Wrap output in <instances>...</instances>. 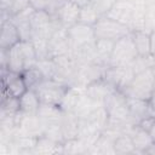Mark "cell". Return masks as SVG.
<instances>
[{
    "instance_id": "obj_32",
    "label": "cell",
    "mask_w": 155,
    "mask_h": 155,
    "mask_svg": "<svg viewBox=\"0 0 155 155\" xmlns=\"http://www.w3.org/2000/svg\"><path fill=\"white\" fill-rule=\"evenodd\" d=\"M99 17H101V15L97 12V10L91 4H88V5L84 6V7H81L79 22L88 24V25H94L96 22L99 19Z\"/></svg>"
},
{
    "instance_id": "obj_16",
    "label": "cell",
    "mask_w": 155,
    "mask_h": 155,
    "mask_svg": "<svg viewBox=\"0 0 155 155\" xmlns=\"http://www.w3.org/2000/svg\"><path fill=\"white\" fill-rule=\"evenodd\" d=\"M21 40L18 29L11 21L0 23V48H11Z\"/></svg>"
},
{
    "instance_id": "obj_3",
    "label": "cell",
    "mask_w": 155,
    "mask_h": 155,
    "mask_svg": "<svg viewBox=\"0 0 155 155\" xmlns=\"http://www.w3.org/2000/svg\"><path fill=\"white\" fill-rule=\"evenodd\" d=\"M96 39H105L111 41H117L119 39L131 34V29L115 19H111L108 16H101L99 19L93 25Z\"/></svg>"
},
{
    "instance_id": "obj_34",
    "label": "cell",
    "mask_w": 155,
    "mask_h": 155,
    "mask_svg": "<svg viewBox=\"0 0 155 155\" xmlns=\"http://www.w3.org/2000/svg\"><path fill=\"white\" fill-rule=\"evenodd\" d=\"M145 31L151 33L155 30V0H150L145 15Z\"/></svg>"
},
{
    "instance_id": "obj_25",
    "label": "cell",
    "mask_w": 155,
    "mask_h": 155,
    "mask_svg": "<svg viewBox=\"0 0 155 155\" xmlns=\"http://www.w3.org/2000/svg\"><path fill=\"white\" fill-rule=\"evenodd\" d=\"M115 41L111 40H105V39H96V54H97V61L104 65H109V61L113 53Z\"/></svg>"
},
{
    "instance_id": "obj_4",
    "label": "cell",
    "mask_w": 155,
    "mask_h": 155,
    "mask_svg": "<svg viewBox=\"0 0 155 155\" xmlns=\"http://www.w3.org/2000/svg\"><path fill=\"white\" fill-rule=\"evenodd\" d=\"M138 57V52L136 50L132 34H128L114 44L113 53L109 61L110 67H125L130 65Z\"/></svg>"
},
{
    "instance_id": "obj_6",
    "label": "cell",
    "mask_w": 155,
    "mask_h": 155,
    "mask_svg": "<svg viewBox=\"0 0 155 155\" xmlns=\"http://www.w3.org/2000/svg\"><path fill=\"white\" fill-rule=\"evenodd\" d=\"M103 105L105 107V109L109 114V117L131 122V120H130V108H128V97L122 91L115 90L105 99Z\"/></svg>"
},
{
    "instance_id": "obj_2",
    "label": "cell",
    "mask_w": 155,
    "mask_h": 155,
    "mask_svg": "<svg viewBox=\"0 0 155 155\" xmlns=\"http://www.w3.org/2000/svg\"><path fill=\"white\" fill-rule=\"evenodd\" d=\"M155 88V69L149 68L134 74L130 85L124 90L128 98H139L150 101Z\"/></svg>"
},
{
    "instance_id": "obj_20",
    "label": "cell",
    "mask_w": 155,
    "mask_h": 155,
    "mask_svg": "<svg viewBox=\"0 0 155 155\" xmlns=\"http://www.w3.org/2000/svg\"><path fill=\"white\" fill-rule=\"evenodd\" d=\"M52 154H63L62 144L45 136L38 137V140L33 149V155H52Z\"/></svg>"
},
{
    "instance_id": "obj_21",
    "label": "cell",
    "mask_w": 155,
    "mask_h": 155,
    "mask_svg": "<svg viewBox=\"0 0 155 155\" xmlns=\"http://www.w3.org/2000/svg\"><path fill=\"white\" fill-rule=\"evenodd\" d=\"M132 39L138 52V56L148 57L154 56L151 52V41H150V33L145 30H136L132 31Z\"/></svg>"
},
{
    "instance_id": "obj_41",
    "label": "cell",
    "mask_w": 155,
    "mask_h": 155,
    "mask_svg": "<svg viewBox=\"0 0 155 155\" xmlns=\"http://www.w3.org/2000/svg\"><path fill=\"white\" fill-rule=\"evenodd\" d=\"M149 133H150L153 140L155 142V120H154V122L151 124V126H150V128H149Z\"/></svg>"
},
{
    "instance_id": "obj_9",
    "label": "cell",
    "mask_w": 155,
    "mask_h": 155,
    "mask_svg": "<svg viewBox=\"0 0 155 155\" xmlns=\"http://www.w3.org/2000/svg\"><path fill=\"white\" fill-rule=\"evenodd\" d=\"M48 53L50 58L71 53V46L65 28L58 29L51 35V38L48 39Z\"/></svg>"
},
{
    "instance_id": "obj_42",
    "label": "cell",
    "mask_w": 155,
    "mask_h": 155,
    "mask_svg": "<svg viewBox=\"0 0 155 155\" xmlns=\"http://www.w3.org/2000/svg\"><path fill=\"white\" fill-rule=\"evenodd\" d=\"M150 105H151V109H153V113L155 115V88H154V92H153V96L150 98Z\"/></svg>"
},
{
    "instance_id": "obj_12",
    "label": "cell",
    "mask_w": 155,
    "mask_h": 155,
    "mask_svg": "<svg viewBox=\"0 0 155 155\" xmlns=\"http://www.w3.org/2000/svg\"><path fill=\"white\" fill-rule=\"evenodd\" d=\"M34 8L30 6L28 8H25L24 11L15 15L11 17V22L16 25V28L18 29L21 40L24 41H30L31 36H33V29H31V16L34 13Z\"/></svg>"
},
{
    "instance_id": "obj_27",
    "label": "cell",
    "mask_w": 155,
    "mask_h": 155,
    "mask_svg": "<svg viewBox=\"0 0 155 155\" xmlns=\"http://www.w3.org/2000/svg\"><path fill=\"white\" fill-rule=\"evenodd\" d=\"M114 151L120 155L136 154V148L130 133H122L114 140Z\"/></svg>"
},
{
    "instance_id": "obj_28",
    "label": "cell",
    "mask_w": 155,
    "mask_h": 155,
    "mask_svg": "<svg viewBox=\"0 0 155 155\" xmlns=\"http://www.w3.org/2000/svg\"><path fill=\"white\" fill-rule=\"evenodd\" d=\"M21 111L19 108V98L8 94L7 92L2 91L1 94V104H0V114H10L15 115Z\"/></svg>"
},
{
    "instance_id": "obj_35",
    "label": "cell",
    "mask_w": 155,
    "mask_h": 155,
    "mask_svg": "<svg viewBox=\"0 0 155 155\" xmlns=\"http://www.w3.org/2000/svg\"><path fill=\"white\" fill-rule=\"evenodd\" d=\"M115 1L116 0H91V5L97 10L101 16H104L115 4Z\"/></svg>"
},
{
    "instance_id": "obj_24",
    "label": "cell",
    "mask_w": 155,
    "mask_h": 155,
    "mask_svg": "<svg viewBox=\"0 0 155 155\" xmlns=\"http://www.w3.org/2000/svg\"><path fill=\"white\" fill-rule=\"evenodd\" d=\"M114 140H115L114 137L102 132L99 138L96 140V143L91 148L90 154H99V155L115 154V151H114Z\"/></svg>"
},
{
    "instance_id": "obj_38",
    "label": "cell",
    "mask_w": 155,
    "mask_h": 155,
    "mask_svg": "<svg viewBox=\"0 0 155 155\" xmlns=\"http://www.w3.org/2000/svg\"><path fill=\"white\" fill-rule=\"evenodd\" d=\"M70 1L76 4L79 7H84V6L88 5V4H91V0H70Z\"/></svg>"
},
{
    "instance_id": "obj_1",
    "label": "cell",
    "mask_w": 155,
    "mask_h": 155,
    "mask_svg": "<svg viewBox=\"0 0 155 155\" xmlns=\"http://www.w3.org/2000/svg\"><path fill=\"white\" fill-rule=\"evenodd\" d=\"M8 63L7 69L22 74L24 70L35 67L38 57L31 41H19L17 45L7 48Z\"/></svg>"
},
{
    "instance_id": "obj_29",
    "label": "cell",
    "mask_w": 155,
    "mask_h": 155,
    "mask_svg": "<svg viewBox=\"0 0 155 155\" xmlns=\"http://www.w3.org/2000/svg\"><path fill=\"white\" fill-rule=\"evenodd\" d=\"M62 149H63V154H68V155H85V154H88V150H87L86 145L79 138H73V139L64 140L62 143Z\"/></svg>"
},
{
    "instance_id": "obj_19",
    "label": "cell",
    "mask_w": 155,
    "mask_h": 155,
    "mask_svg": "<svg viewBox=\"0 0 155 155\" xmlns=\"http://www.w3.org/2000/svg\"><path fill=\"white\" fill-rule=\"evenodd\" d=\"M79 125H80V119L73 111H64L63 113V116L61 120V127H62L64 140L78 138Z\"/></svg>"
},
{
    "instance_id": "obj_17",
    "label": "cell",
    "mask_w": 155,
    "mask_h": 155,
    "mask_svg": "<svg viewBox=\"0 0 155 155\" xmlns=\"http://www.w3.org/2000/svg\"><path fill=\"white\" fill-rule=\"evenodd\" d=\"M128 133H130V136L133 140V144H134V148H136V154H144L147 148L150 144L154 143L149 131L144 130L139 125L132 126V128L130 130Z\"/></svg>"
},
{
    "instance_id": "obj_31",
    "label": "cell",
    "mask_w": 155,
    "mask_h": 155,
    "mask_svg": "<svg viewBox=\"0 0 155 155\" xmlns=\"http://www.w3.org/2000/svg\"><path fill=\"white\" fill-rule=\"evenodd\" d=\"M44 133L42 136L57 142V143H63L64 142V137H63V132H62V127H61V122H52V124H44Z\"/></svg>"
},
{
    "instance_id": "obj_8",
    "label": "cell",
    "mask_w": 155,
    "mask_h": 155,
    "mask_svg": "<svg viewBox=\"0 0 155 155\" xmlns=\"http://www.w3.org/2000/svg\"><path fill=\"white\" fill-rule=\"evenodd\" d=\"M133 76H134V71L132 70L131 65H125V67H110V65H108L103 78L115 90L124 92V90L132 81Z\"/></svg>"
},
{
    "instance_id": "obj_5",
    "label": "cell",
    "mask_w": 155,
    "mask_h": 155,
    "mask_svg": "<svg viewBox=\"0 0 155 155\" xmlns=\"http://www.w3.org/2000/svg\"><path fill=\"white\" fill-rule=\"evenodd\" d=\"M68 87L69 86H67L54 79H45L34 90L38 93L41 103L59 105Z\"/></svg>"
},
{
    "instance_id": "obj_40",
    "label": "cell",
    "mask_w": 155,
    "mask_h": 155,
    "mask_svg": "<svg viewBox=\"0 0 155 155\" xmlns=\"http://www.w3.org/2000/svg\"><path fill=\"white\" fill-rule=\"evenodd\" d=\"M144 154H150V155H155V142L153 143V144H150L148 148H147V150L144 151Z\"/></svg>"
},
{
    "instance_id": "obj_22",
    "label": "cell",
    "mask_w": 155,
    "mask_h": 155,
    "mask_svg": "<svg viewBox=\"0 0 155 155\" xmlns=\"http://www.w3.org/2000/svg\"><path fill=\"white\" fill-rule=\"evenodd\" d=\"M63 113L64 111L59 105L41 103L38 110V116L42 120L44 124H52V122H61Z\"/></svg>"
},
{
    "instance_id": "obj_15",
    "label": "cell",
    "mask_w": 155,
    "mask_h": 155,
    "mask_svg": "<svg viewBox=\"0 0 155 155\" xmlns=\"http://www.w3.org/2000/svg\"><path fill=\"white\" fill-rule=\"evenodd\" d=\"M80 10H81V7H79L76 4H74L69 0L53 16H56L57 19L59 21V23L62 24V27L67 29V28H69V27H71L79 22Z\"/></svg>"
},
{
    "instance_id": "obj_14",
    "label": "cell",
    "mask_w": 155,
    "mask_h": 155,
    "mask_svg": "<svg viewBox=\"0 0 155 155\" xmlns=\"http://www.w3.org/2000/svg\"><path fill=\"white\" fill-rule=\"evenodd\" d=\"M130 120L133 125H138L142 120L149 116H155L150 105V101L139 98H128Z\"/></svg>"
},
{
    "instance_id": "obj_10",
    "label": "cell",
    "mask_w": 155,
    "mask_h": 155,
    "mask_svg": "<svg viewBox=\"0 0 155 155\" xmlns=\"http://www.w3.org/2000/svg\"><path fill=\"white\" fill-rule=\"evenodd\" d=\"M105 16L115 19L130 28L133 16V0H116Z\"/></svg>"
},
{
    "instance_id": "obj_7",
    "label": "cell",
    "mask_w": 155,
    "mask_h": 155,
    "mask_svg": "<svg viewBox=\"0 0 155 155\" xmlns=\"http://www.w3.org/2000/svg\"><path fill=\"white\" fill-rule=\"evenodd\" d=\"M67 34L71 46V51L96 41L93 25H88L81 22H78L74 25L67 28Z\"/></svg>"
},
{
    "instance_id": "obj_36",
    "label": "cell",
    "mask_w": 155,
    "mask_h": 155,
    "mask_svg": "<svg viewBox=\"0 0 155 155\" xmlns=\"http://www.w3.org/2000/svg\"><path fill=\"white\" fill-rule=\"evenodd\" d=\"M30 0H13L12 2V6H11V10H10V16H15L22 11H24L25 8L30 7Z\"/></svg>"
},
{
    "instance_id": "obj_26",
    "label": "cell",
    "mask_w": 155,
    "mask_h": 155,
    "mask_svg": "<svg viewBox=\"0 0 155 155\" xmlns=\"http://www.w3.org/2000/svg\"><path fill=\"white\" fill-rule=\"evenodd\" d=\"M85 88L78 87V86H69L62 98V102L59 104V107L62 108L63 111H73L75 108V104L79 99V97L81 96V93L84 92Z\"/></svg>"
},
{
    "instance_id": "obj_13",
    "label": "cell",
    "mask_w": 155,
    "mask_h": 155,
    "mask_svg": "<svg viewBox=\"0 0 155 155\" xmlns=\"http://www.w3.org/2000/svg\"><path fill=\"white\" fill-rule=\"evenodd\" d=\"M44 122L42 120L35 115H25L21 111L19 122H18V131L22 134L31 136V137H40L44 133Z\"/></svg>"
},
{
    "instance_id": "obj_39",
    "label": "cell",
    "mask_w": 155,
    "mask_h": 155,
    "mask_svg": "<svg viewBox=\"0 0 155 155\" xmlns=\"http://www.w3.org/2000/svg\"><path fill=\"white\" fill-rule=\"evenodd\" d=\"M150 41H151V52L155 56V30L150 33Z\"/></svg>"
},
{
    "instance_id": "obj_33",
    "label": "cell",
    "mask_w": 155,
    "mask_h": 155,
    "mask_svg": "<svg viewBox=\"0 0 155 155\" xmlns=\"http://www.w3.org/2000/svg\"><path fill=\"white\" fill-rule=\"evenodd\" d=\"M36 67L41 71L44 79H54L57 68L54 64L53 58H46V59H39L36 62Z\"/></svg>"
},
{
    "instance_id": "obj_23",
    "label": "cell",
    "mask_w": 155,
    "mask_h": 155,
    "mask_svg": "<svg viewBox=\"0 0 155 155\" xmlns=\"http://www.w3.org/2000/svg\"><path fill=\"white\" fill-rule=\"evenodd\" d=\"M98 105H102V104H98L96 103L94 101H92L86 93H85V90L84 92L81 93V96L79 97L76 104H75V108L73 110V113L79 117V119H85L87 117Z\"/></svg>"
},
{
    "instance_id": "obj_37",
    "label": "cell",
    "mask_w": 155,
    "mask_h": 155,
    "mask_svg": "<svg viewBox=\"0 0 155 155\" xmlns=\"http://www.w3.org/2000/svg\"><path fill=\"white\" fill-rule=\"evenodd\" d=\"M69 0H48V5H47V12L51 15H56V12Z\"/></svg>"
},
{
    "instance_id": "obj_18",
    "label": "cell",
    "mask_w": 155,
    "mask_h": 155,
    "mask_svg": "<svg viewBox=\"0 0 155 155\" xmlns=\"http://www.w3.org/2000/svg\"><path fill=\"white\" fill-rule=\"evenodd\" d=\"M41 101L35 92V90L28 88L21 97H19V108L21 111L25 115H35L40 108Z\"/></svg>"
},
{
    "instance_id": "obj_30",
    "label": "cell",
    "mask_w": 155,
    "mask_h": 155,
    "mask_svg": "<svg viewBox=\"0 0 155 155\" xmlns=\"http://www.w3.org/2000/svg\"><path fill=\"white\" fill-rule=\"evenodd\" d=\"M22 76L24 79L28 88H31V90H34L42 80H45L44 76H42V74H41V71L39 70V68L36 65L35 67H31V68H29L27 70H24L22 73Z\"/></svg>"
},
{
    "instance_id": "obj_11",
    "label": "cell",
    "mask_w": 155,
    "mask_h": 155,
    "mask_svg": "<svg viewBox=\"0 0 155 155\" xmlns=\"http://www.w3.org/2000/svg\"><path fill=\"white\" fill-rule=\"evenodd\" d=\"M115 91V88L104 79H98L85 87V93L96 103L104 104L105 99Z\"/></svg>"
}]
</instances>
